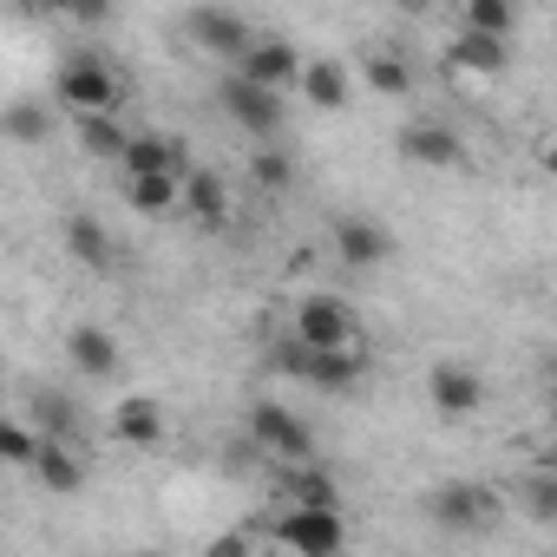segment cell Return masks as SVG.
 I'll list each match as a JSON object with an SVG mask.
<instances>
[{"instance_id": "cell-14", "label": "cell", "mask_w": 557, "mask_h": 557, "mask_svg": "<svg viewBox=\"0 0 557 557\" xmlns=\"http://www.w3.org/2000/svg\"><path fill=\"white\" fill-rule=\"evenodd\" d=\"M177 210H190V223H203V230H230V184L216 171H184Z\"/></svg>"}, {"instance_id": "cell-9", "label": "cell", "mask_w": 557, "mask_h": 557, "mask_svg": "<svg viewBox=\"0 0 557 557\" xmlns=\"http://www.w3.org/2000/svg\"><path fill=\"white\" fill-rule=\"evenodd\" d=\"M119 171H125V177H184V171H190V151H184V138H171V132H132Z\"/></svg>"}, {"instance_id": "cell-29", "label": "cell", "mask_w": 557, "mask_h": 557, "mask_svg": "<svg viewBox=\"0 0 557 557\" xmlns=\"http://www.w3.org/2000/svg\"><path fill=\"white\" fill-rule=\"evenodd\" d=\"M34 453H40V433L21 413H0V466H34Z\"/></svg>"}, {"instance_id": "cell-15", "label": "cell", "mask_w": 557, "mask_h": 557, "mask_svg": "<svg viewBox=\"0 0 557 557\" xmlns=\"http://www.w3.org/2000/svg\"><path fill=\"white\" fill-rule=\"evenodd\" d=\"M27 472H34L47 492H60V498L86 492V459H79V446H66V440H40V453H34Z\"/></svg>"}, {"instance_id": "cell-20", "label": "cell", "mask_w": 557, "mask_h": 557, "mask_svg": "<svg viewBox=\"0 0 557 557\" xmlns=\"http://www.w3.org/2000/svg\"><path fill=\"white\" fill-rule=\"evenodd\" d=\"M66 256H73V262H86L92 275H106L119 249H112V230H106L92 210H73V216H66Z\"/></svg>"}, {"instance_id": "cell-5", "label": "cell", "mask_w": 557, "mask_h": 557, "mask_svg": "<svg viewBox=\"0 0 557 557\" xmlns=\"http://www.w3.org/2000/svg\"><path fill=\"white\" fill-rule=\"evenodd\" d=\"M296 348H355V309H348V296H329V289H315V296H302L296 302Z\"/></svg>"}, {"instance_id": "cell-11", "label": "cell", "mask_w": 557, "mask_h": 557, "mask_svg": "<svg viewBox=\"0 0 557 557\" xmlns=\"http://www.w3.org/2000/svg\"><path fill=\"white\" fill-rule=\"evenodd\" d=\"M394 151H400L407 164H420V171H453V164L466 158L459 132H453V125H433V119H420V125H400Z\"/></svg>"}, {"instance_id": "cell-13", "label": "cell", "mask_w": 557, "mask_h": 557, "mask_svg": "<svg viewBox=\"0 0 557 557\" xmlns=\"http://www.w3.org/2000/svg\"><path fill=\"white\" fill-rule=\"evenodd\" d=\"M184 27H190V40H197L203 53H223V60H243V53L256 47V27H249L243 14H223V8H197Z\"/></svg>"}, {"instance_id": "cell-22", "label": "cell", "mask_w": 557, "mask_h": 557, "mask_svg": "<svg viewBox=\"0 0 557 557\" xmlns=\"http://www.w3.org/2000/svg\"><path fill=\"white\" fill-rule=\"evenodd\" d=\"M0 132H8L14 145H47L53 138V106H34V99L0 106Z\"/></svg>"}, {"instance_id": "cell-10", "label": "cell", "mask_w": 557, "mask_h": 557, "mask_svg": "<svg viewBox=\"0 0 557 557\" xmlns=\"http://www.w3.org/2000/svg\"><path fill=\"white\" fill-rule=\"evenodd\" d=\"M426 511H433V524H446V531H485L492 511H498V498H492L485 485L453 479V485H440V492L426 498Z\"/></svg>"}, {"instance_id": "cell-3", "label": "cell", "mask_w": 557, "mask_h": 557, "mask_svg": "<svg viewBox=\"0 0 557 557\" xmlns=\"http://www.w3.org/2000/svg\"><path fill=\"white\" fill-rule=\"evenodd\" d=\"M243 426H249V440H256L269 459H283V466H315V433H309L283 400H256V407L243 413Z\"/></svg>"}, {"instance_id": "cell-33", "label": "cell", "mask_w": 557, "mask_h": 557, "mask_svg": "<svg viewBox=\"0 0 557 557\" xmlns=\"http://www.w3.org/2000/svg\"><path fill=\"white\" fill-rule=\"evenodd\" d=\"M132 557H158V550H132Z\"/></svg>"}, {"instance_id": "cell-32", "label": "cell", "mask_w": 557, "mask_h": 557, "mask_svg": "<svg viewBox=\"0 0 557 557\" xmlns=\"http://www.w3.org/2000/svg\"><path fill=\"white\" fill-rule=\"evenodd\" d=\"M73 21H79V27H106L112 8H106V0H86V8H73Z\"/></svg>"}, {"instance_id": "cell-26", "label": "cell", "mask_w": 557, "mask_h": 557, "mask_svg": "<svg viewBox=\"0 0 557 557\" xmlns=\"http://www.w3.org/2000/svg\"><path fill=\"white\" fill-rule=\"evenodd\" d=\"M249 177H256L269 197L296 190V151H283V145H262V151H249Z\"/></svg>"}, {"instance_id": "cell-6", "label": "cell", "mask_w": 557, "mask_h": 557, "mask_svg": "<svg viewBox=\"0 0 557 557\" xmlns=\"http://www.w3.org/2000/svg\"><path fill=\"white\" fill-rule=\"evenodd\" d=\"M216 106H223V112H230V119H236L249 138H262V145H269L275 132L289 125V106H283V92H262V86H249V79H236V73L216 86Z\"/></svg>"}, {"instance_id": "cell-2", "label": "cell", "mask_w": 557, "mask_h": 557, "mask_svg": "<svg viewBox=\"0 0 557 557\" xmlns=\"http://www.w3.org/2000/svg\"><path fill=\"white\" fill-rule=\"evenodd\" d=\"M269 531H275V544L296 550V557H342L348 550V518L335 505H289Z\"/></svg>"}, {"instance_id": "cell-17", "label": "cell", "mask_w": 557, "mask_h": 557, "mask_svg": "<svg viewBox=\"0 0 557 557\" xmlns=\"http://www.w3.org/2000/svg\"><path fill=\"white\" fill-rule=\"evenodd\" d=\"M302 99L315 106V112H348V99H355V79H348V66L342 60H302Z\"/></svg>"}, {"instance_id": "cell-1", "label": "cell", "mask_w": 557, "mask_h": 557, "mask_svg": "<svg viewBox=\"0 0 557 557\" xmlns=\"http://www.w3.org/2000/svg\"><path fill=\"white\" fill-rule=\"evenodd\" d=\"M53 99H60L73 119H99V112H112V119H119L125 79L112 73V60H106V53L79 47V53H66V60H60V73H53Z\"/></svg>"}, {"instance_id": "cell-7", "label": "cell", "mask_w": 557, "mask_h": 557, "mask_svg": "<svg viewBox=\"0 0 557 557\" xmlns=\"http://www.w3.org/2000/svg\"><path fill=\"white\" fill-rule=\"evenodd\" d=\"M426 400H433L440 420H472L485 407V381H479L472 361H433L426 368Z\"/></svg>"}, {"instance_id": "cell-4", "label": "cell", "mask_w": 557, "mask_h": 557, "mask_svg": "<svg viewBox=\"0 0 557 557\" xmlns=\"http://www.w3.org/2000/svg\"><path fill=\"white\" fill-rule=\"evenodd\" d=\"M283 361V374H296V381H309V387H322V394H348L361 374H368V355L361 348H283L275 355Z\"/></svg>"}, {"instance_id": "cell-28", "label": "cell", "mask_w": 557, "mask_h": 557, "mask_svg": "<svg viewBox=\"0 0 557 557\" xmlns=\"http://www.w3.org/2000/svg\"><path fill=\"white\" fill-rule=\"evenodd\" d=\"M125 138H132V132H125L112 112L79 119V151H86V158H112V164H119V158H125Z\"/></svg>"}, {"instance_id": "cell-8", "label": "cell", "mask_w": 557, "mask_h": 557, "mask_svg": "<svg viewBox=\"0 0 557 557\" xmlns=\"http://www.w3.org/2000/svg\"><path fill=\"white\" fill-rule=\"evenodd\" d=\"M236 79H249V86H262V92H283V86H296V79H302V53H296V40L256 34V47L236 60Z\"/></svg>"}, {"instance_id": "cell-25", "label": "cell", "mask_w": 557, "mask_h": 557, "mask_svg": "<svg viewBox=\"0 0 557 557\" xmlns=\"http://www.w3.org/2000/svg\"><path fill=\"white\" fill-rule=\"evenodd\" d=\"M361 79L381 92V99H407L413 92V66L400 53H361Z\"/></svg>"}, {"instance_id": "cell-21", "label": "cell", "mask_w": 557, "mask_h": 557, "mask_svg": "<svg viewBox=\"0 0 557 557\" xmlns=\"http://www.w3.org/2000/svg\"><path fill=\"white\" fill-rule=\"evenodd\" d=\"M40 440H79V407L66 400V394H53V387H34V400H27V413H21Z\"/></svg>"}, {"instance_id": "cell-30", "label": "cell", "mask_w": 557, "mask_h": 557, "mask_svg": "<svg viewBox=\"0 0 557 557\" xmlns=\"http://www.w3.org/2000/svg\"><path fill=\"white\" fill-rule=\"evenodd\" d=\"M524 505H531V518H537V524H550V518H557V479H550V472H531Z\"/></svg>"}, {"instance_id": "cell-16", "label": "cell", "mask_w": 557, "mask_h": 557, "mask_svg": "<svg viewBox=\"0 0 557 557\" xmlns=\"http://www.w3.org/2000/svg\"><path fill=\"white\" fill-rule=\"evenodd\" d=\"M446 66H453V73L498 79V73L511 66V47H505V40H485V34H466V27H459V34L446 40Z\"/></svg>"}, {"instance_id": "cell-12", "label": "cell", "mask_w": 557, "mask_h": 557, "mask_svg": "<svg viewBox=\"0 0 557 557\" xmlns=\"http://www.w3.org/2000/svg\"><path fill=\"white\" fill-rule=\"evenodd\" d=\"M335 256H342L348 269H381V262L394 256V236H387L374 216L348 210V216H335Z\"/></svg>"}, {"instance_id": "cell-23", "label": "cell", "mask_w": 557, "mask_h": 557, "mask_svg": "<svg viewBox=\"0 0 557 557\" xmlns=\"http://www.w3.org/2000/svg\"><path fill=\"white\" fill-rule=\"evenodd\" d=\"M518 21H524V14L511 8V0H466V21H459V27H466V34H485V40H505V47H511Z\"/></svg>"}, {"instance_id": "cell-18", "label": "cell", "mask_w": 557, "mask_h": 557, "mask_svg": "<svg viewBox=\"0 0 557 557\" xmlns=\"http://www.w3.org/2000/svg\"><path fill=\"white\" fill-rule=\"evenodd\" d=\"M66 361H73L86 381H112V374H119V342H112L99 322H79V329L66 335Z\"/></svg>"}, {"instance_id": "cell-31", "label": "cell", "mask_w": 557, "mask_h": 557, "mask_svg": "<svg viewBox=\"0 0 557 557\" xmlns=\"http://www.w3.org/2000/svg\"><path fill=\"white\" fill-rule=\"evenodd\" d=\"M249 544H256V537H249L243 524H230L223 537H210V550H203V557H249Z\"/></svg>"}, {"instance_id": "cell-24", "label": "cell", "mask_w": 557, "mask_h": 557, "mask_svg": "<svg viewBox=\"0 0 557 557\" xmlns=\"http://www.w3.org/2000/svg\"><path fill=\"white\" fill-rule=\"evenodd\" d=\"M177 190L184 177H125V203L138 216H177Z\"/></svg>"}, {"instance_id": "cell-19", "label": "cell", "mask_w": 557, "mask_h": 557, "mask_svg": "<svg viewBox=\"0 0 557 557\" xmlns=\"http://www.w3.org/2000/svg\"><path fill=\"white\" fill-rule=\"evenodd\" d=\"M164 407L151 400V394H125L119 407H112V440H125V446H158L164 440Z\"/></svg>"}, {"instance_id": "cell-27", "label": "cell", "mask_w": 557, "mask_h": 557, "mask_svg": "<svg viewBox=\"0 0 557 557\" xmlns=\"http://www.w3.org/2000/svg\"><path fill=\"white\" fill-rule=\"evenodd\" d=\"M283 492H289V505H335L342 511V492H335V479L322 466H289L283 472Z\"/></svg>"}]
</instances>
